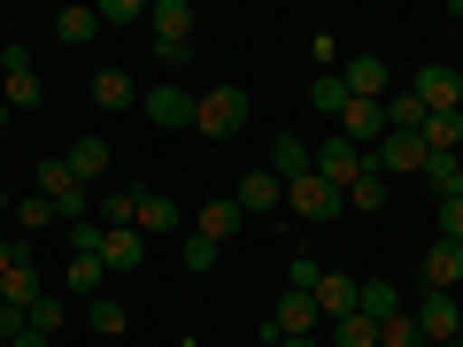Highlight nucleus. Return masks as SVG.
I'll return each instance as SVG.
<instances>
[{
  "instance_id": "nucleus-42",
  "label": "nucleus",
  "mask_w": 463,
  "mask_h": 347,
  "mask_svg": "<svg viewBox=\"0 0 463 347\" xmlns=\"http://www.w3.org/2000/svg\"><path fill=\"white\" fill-rule=\"evenodd\" d=\"M16 347H54V340H39V332H24V340H16Z\"/></svg>"
},
{
  "instance_id": "nucleus-36",
  "label": "nucleus",
  "mask_w": 463,
  "mask_h": 347,
  "mask_svg": "<svg viewBox=\"0 0 463 347\" xmlns=\"http://www.w3.org/2000/svg\"><path fill=\"white\" fill-rule=\"evenodd\" d=\"M100 23H147V0H100Z\"/></svg>"
},
{
  "instance_id": "nucleus-28",
  "label": "nucleus",
  "mask_w": 463,
  "mask_h": 347,
  "mask_svg": "<svg viewBox=\"0 0 463 347\" xmlns=\"http://www.w3.org/2000/svg\"><path fill=\"white\" fill-rule=\"evenodd\" d=\"M93 32H100V8H62V16H54V39H62V47H85Z\"/></svg>"
},
{
  "instance_id": "nucleus-25",
  "label": "nucleus",
  "mask_w": 463,
  "mask_h": 347,
  "mask_svg": "<svg viewBox=\"0 0 463 347\" xmlns=\"http://www.w3.org/2000/svg\"><path fill=\"white\" fill-rule=\"evenodd\" d=\"M100 263L109 270H139L147 263V239H139V231H100Z\"/></svg>"
},
{
  "instance_id": "nucleus-16",
  "label": "nucleus",
  "mask_w": 463,
  "mask_h": 347,
  "mask_svg": "<svg viewBox=\"0 0 463 347\" xmlns=\"http://www.w3.org/2000/svg\"><path fill=\"white\" fill-rule=\"evenodd\" d=\"M340 139L379 147V139H386V100H347V108H340Z\"/></svg>"
},
{
  "instance_id": "nucleus-24",
  "label": "nucleus",
  "mask_w": 463,
  "mask_h": 347,
  "mask_svg": "<svg viewBox=\"0 0 463 347\" xmlns=\"http://www.w3.org/2000/svg\"><path fill=\"white\" fill-rule=\"evenodd\" d=\"M62 324H70V294H39L32 309H24V332H39V340H54Z\"/></svg>"
},
{
  "instance_id": "nucleus-32",
  "label": "nucleus",
  "mask_w": 463,
  "mask_h": 347,
  "mask_svg": "<svg viewBox=\"0 0 463 347\" xmlns=\"http://www.w3.org/2000/svg\"><path fill=\"white\" fill-rule=\"evenodd\" d=\"M347 209H355V216H379V209H386V178H379V170L347 185Z\"/></svg>"
},
{
  "instance_id": "nucleus-29",
  "label": "nucleus",
  "mask_w": 463,
  "mask_h": 347,
  "mask_svg": "<svg viewBox=\"0 0 463 347\" xmlns=\"http://www.w3.org/2000/svg\"><path fill=\"white\" fill-rule=\"evenodd\" d=\"M417 139H425L432 155H463V116H425V132H417Z\"/></svg>"
},
{
  "instance_id": "nucleus-37",
  "label": "nucleus",
  "mask_w": 463,
  "mask_h": 347,
  "mask_svg": "<svg viewBox=\"0 0 463 347\" xmlns=\"http://www.w3.org/2000/svg\"><path fill=\"white\" fill-rule=\"evenodd\" d=\"M16 224H24V231H39V224H62V216H54V209H47V201H39V193H32V201H16Z\"/></svg>"
},
{
  "instance_id": "nucleus-34",
  "label": "nucleus",
  "mask_w": 463,
  "mask_h": 347,
  "mask_svg": "<svg viewBox=\"0 0 463 347\" xmlns=\"http://www.w3.org/2000/svg\"><path fill=\"white\" fill-rule=\"evenodd\" d=\"M85 324H93V332H109V340H116V332L132 324V316H124V301H109V294H100V301H85Z\"/></svg>"
},
{
  "instance_id": "nucleus-11",
  "label": "nucleus",
  "mask_w": 463,
  "mask_h": 347,
  "mask_svg": "<svg viewBox=\"0 0 463 347\" xmlns=\"http://www.w3.org/2000/svg\"><path fill=\"white\" fill-rule=\"evenodd\" d=\"M270 178H279V185H301V178H309V170H317V147H309V139H294V132H279V139H270Z\"/></svg>"
},
{
  "instance_id": "nucleus-45",
  "label": "nucleus",
  "mask_w": 463,
  "mask_h": 347,
  "mask_svg": "<svg viewBox=\"0 0 463 347\" xmlns=\"http://www.w3.org/2000/svg\"><path fill=\"white\" fill-rule=\"evenodd\" d=\"M0 124H8V100H0Z\"/></svg>"
},
{
  "instance_id": "nucleus-14",
  "label": "nucleus",
  "mask_w": 463,
  "mask_h": 347,
  "mask_svg": "<svg viewBox=\"0 0 463 347\" xmlns=\"http://www.w3.org/2000/svg\"><path fill=\"white\" fill-rule=\"evenodd\" d=\"M286 209H294V216H309V224H325V216H340L347 201H340V193H332V185H325V178L309 170L301 185H286Z\"/></svg>"
},
{
  "instance_id": "nucleus-33",
  "label": "nucleus",
  "mask_w": 463,
  "mask_h": 347,
  "mask_svg": "<svg viewBox=\"0 0 463 347\" xmlns=\"http://www.w3.org/2000/svg\"><path fill=\"white\" fill-rule=\"evenodd\" d=\"M309 100H317L325 116H340V108H347V85H340V70H317V78H309Z\"/></svg>"
},
{
  "instance_id": "nucleus-23",
  "label": "nucleus",
  "mask_w": 463,
  "mask_h": 347,
  "mask_svg": "<svg viewBox=\"0 0 463 347\" xmlns=\"http://www.w3.org/2000/svg\"><path fill=\"white\" fill-rule=\"evenodd\" d=\"M232 201H240V216H248V209H286V185L270 178V170H248V178H240V193H232Z\"/></svg>"
},
{
  "instance_id": "nucleus-41",
  "label": "nucleus",
  "mask_w": 463,
  "mask_h": 347,
  "mask_svg": "<svg viewBox=\"0 0 463 347\" xmlns=\"http://www.w3.org/2000/svg\"><path fill=\"white\" fill-rule=\"evenodd\" d=\"M8 270H16V239H0V278H8Z\"/></svg>"
},
{
  "instance_id": "nucleus-10",
  "label": "nucleus",
  "mask_w": 463,
  "mask_h": 347,
  "mask_svg": "<svg viewBox=\"0 0 463 347\" xmlns=\"http://www.w3.org/2000/svg\"><path fill=\"white\" fill-rule=\"evenodd\" d=\"M417 100H425V116H456V100H463V78L448 62H425L417 70V85H410Z\"/></svg>"
},
{
  "instance_id": "nucleus-31",
  "label": "nucleus",
  "mask_w": 463,
  "mask_h": 347,
  "mask_svg": "<svg viewBox=\"0 0 463 347\" xmlns=\"http://www.w3.org/2000/svg\"><path fill=\"white\" fill-rule=\"evenodd\" d=\"M425 185H432V193H463V155H432V163H425Z\"/></svg>"
},
{
  "instance_id": "nucleus-43",
  "label": "nucleus",
  "mask_w": 463,
  "mask_h": 347,
  "mask_svg": "<svg viewBox=\"0 0 463 347\" xmlns=\"http://www.w3.org/2000/svg\"><path fill=\"white\" fill-rule=\"evenodd\" d=\"M0 216H16V201H8V193H0Z\"/></svg>"
},
{
  "instance_id": "nucleus-18",
  "label": "nucleus",
  "mask_w": 463,
  "mask_h": 347,
  "mask_svg": "<svg viewBox=\"0 0 463 347\" xmlns=\"http://www.w3.org/2000/svg\"><path fill=\"white\" fill-rule=\"evenodd\" d=\"M340 85H347V100H386V93H394L379 54H355V62H340Z\"/></svg>"
},
{
  "instance_id": "nucleus-1",
  "label": "nucleus",
  "mask_w": 463,
  "mask_h": 347,
  "mask_svg": "<svg viewBox=\"0 0 463 347\" xmlns=\"http://www.w3.org/2000/svg\"><path fill=\"white\" fill-rule=\"evenodd\" d=\"M32 178H39V201H47V209L62 216V224H78V216H93V185H85L78 170L62 163V155H39V170H32Z\"/></svg>"
},
{
  "instance_id": "nucleus-46",
  "label": "nucleus",
  "mask_w": 463,
  "mask_h": 347,
  "mask_svg": "<svg viewBox=\"0 0 463 347\" xmlns=\"http://www.w3.org/2000/svg\"><path fill=\"white\" fill-rule=\"evenodd\" d=\"M448 347H463V340H448Z\"/></svg>"
},
{
  "instance_id": "nucleus-26",
  "label": "nucleus",
  "mask_w": 463,
  "mask_h": 347,
  "mask_svg": "<svg viewBox=\"0 0 463 347\" xmlns=\"http://www.w3.org/2000/svg\"><path fill=\"white\" fill-rule=\"evenodd\" d=\"M93 100H100L109 116H124V108H139V85L124 78V70H100V78H93Z\"/></svg>"
},
{
  "instance_id": "nucleus-5",
  "label": "nucleus",
  "mask_w": 463,
  "mask_h": 347,
  "mask_svg": "<svg viewBox=\"0 0 463 347\" xmlns=\"http://www.w3.org/2000/svg\"><path fill=\"white\" fill-rule=\"evenodd\" d=\"M147 23H155V54H163V62L178 70L185 54H194V8H185V0H155V8H147Z\"/></svg>"
},
{
  "instance_id": "nucleus-6",
  "label": "nucleus",
  "mask_w": 463,
  "mask_h": 347,
  "mask_svg": "<svg viewBox=\"0 0 463 347\" xmlns=\"http://www.w3.org/2000/svg\"><path fill=\"white\" fill-rule=\"evenodd\" d=\"M39 70H32V47H0V100H8V116H32L39 108Z\"/></svg>"
},
{
  "instance_id": "nucleus-47",
  "label": "nucleus",
  "mask_w": 463,
  "mask_h": 347,
  "mask_svg": "<svg viewBox=\"0 0 463 347\" xmlns=\"http://www.w3.org/2000/svg\"><path fill=\"white\" fill-rule=\"evenodd\" d=\"M456 116H463V100H456Z\"/></svg>"
},
{
  "instance_id": "nucleus-21",
  "label": "nucleus",
  "mask_w": 463,
  "mask_h": 347,
  "mask_svg": "<svg viewBox=\"0 0 463 347\" xmlns=\"http://www.w3.org/2000/svg\"><path fill=\"white\" fill-rule=\"evenodd\" d=\"M100 278H109L100 255H70L62 263V294H78V301H100Z\"/></svg>"
},
{
  "instance_id": "nucleus-38",
  "label": "nucleus",
  "mask_w": 463,
  "mask_h": 347,
  "mask_svg": "<svg viewBox=\"0 0 463 347\" xmlns=\"http://www.w3.org/2000/svg\"><path fill=\"white\" fill-rule=\"evenodd\" d=\"M185 270H216V255H224V248H209V239H194V231H185Z\"/></svg>"
},
{
  "instance_id": "nucleus-3",
  "label": "nucleus",
  "mask_w": 463,
  "mask_h": 347,
  "mask_svg": "<svg viewBox=\"0 0 463 347\" xmlns=\"http://www.w3.org/2000/svg\"><path fill=\"white\" fill-rule=\"evenodd\" d=\"M317 178H325L332 193L347 201V185H355V178H371V147H355V139H340V132H332V139H317Z\"/></svg>"
},
{
  "instance_id": "nucleus-15",
  "label": "nucleus",
  "mask_w": 463,
  "mask_h": 347,
  "mask_svg": "<svg viewBox=\"0 0 463 347\" xmlns=\"http://www.w3.org/2000/svg\"><path fill=\"white\" fill-rule=\"evenodd\" d=\"M178 224H185V209H170V193H139V209H132V231L147 239V248H155V239H170Z\"/></svg>"
},
{
  "instance_id": "nucleus-44",
  "label": "nucleus",
  "mask_w": 463,
  "mask_h": 347,
  "mask_svg": "<svg viewBox=\"0 0 463 347\" xmlns=\"http://www.w3.org/2000/svg\"><path fill=\"white\" fill-rule=\"evenodd\" d=\"M279 347H317V340H279Z\"/></svg>"
},
{
  "instance_id": "nucleus-9",
  "label": "nucleus",
  "mask_w": 463,
  "mask_h": 347,
  "mask_svg": "<svg viewBox=\"0 0 463 347\" xmlns=\"http://www.w3.org/2000/svg\"><path fill=\"white\" fill-rule=\"evenodd\" d=\"M417 340L425 347H448V340H463V309H456V294H417Z\"/></svg>"
},
{
  "instance_id": "nucleus-17",
  "label": "nucleus",
  "mask_w": 463,
  "mask_h": 347,
  "mask_svg": "<svg viewBox=\"0 0 463 347\" xmlns=\"http://www.w3.org/2000/svg\"><path fill=\"white\" fill-rule=\"evenodd\" d=\"M240 224H248V216H240V201H232V193H224V201H201V209H194V239H209V248H224Z\"/></svg>"
},
{
  "instance_id": "nucleus-13",
  "label": "nucleus",
  "mask_w": 463,
  "mask_h": 347,
  "mask_svg": "<svg viewBox=\"0 0 463 347\" xmlns=\"http://www.w3.org/2000/svg\"><path fill=\"white\" fill-rule=\"evenodd\" d=\"M309 301H317V316H325V324H340V316H355V301H364V286L347 278V270H325Z\"/></svg>"
},
{
  "instance_id": "nucleus-48",
  "label": "nucleus",
  "mask_w": 463,
  "mask_h": 347,
  "mask_svg": "<svg viewBox=\"0 0 463 347\" xmlns=\"http://www.w3.org/2000/svg\"><path fill=\"white\" fill-rule=\"evenodd\" d=\"M0 347H8V340H0Z\"/></svg>"
},
{
  "instance_id": "nucleus-40",
  "label": "nucleus",
  "mask_w": 463,
  "mask_h": 347,
  "mask_svg": "<svg viewBox=\"0 0 463 347\" xmlns=\"http://www.w3.org/2000/svg\"><path fill=\"white\" fill-rule=\"evenodd\" d=\"M309 54H317V70H332V62H340V39H332V32H317V39H309Z\"/></svg>"
},
{
  "instance_id": "nucleus-27",
  "label": "nucleus",
  "mask_w": 463,
  "mask_h": 347,
  "mask_svg": "<svg viewBox=\"0 0 463 347\" xmlns=\"http://www.w3.org/2000/svg\"><path fill=\"white\" fill-rule=\"evenodd\" d=\"M355 309H364L371 324H386V316H402V309H410V301H402V286H386V278H371V286H364V301H355Z\"/></svg>"
},
{
  "instance_id": "nucleus-35",
  "label": "nucleus",
  "mask_w": 463,
  "mask_h": 347,
  "mask_svg": "<svg viewBox=\"0 0 463 347\" xmlns=\"http://www.w3.org/2000/svg\"><path fill=\"white\" fill-rule=\"evenodd\" d=\"M379 347H425V340H417V316H410V309L386 316V324H379Z\"/></svg>"
},
{
  "instance_id": "nucleus-30",
  "label": "nucleus",
  "mask_w": 463,
  "mask_h": 347,
  "mask_svg": "<svg viewBox=\"0 0 463 347\" xmlns=\"http://www.w3.org/2000/svg\"><path fill=\"white\" fill-rule=\"evenodd\" d=\"M325 340H332V347H379V324L355 309V316H340V324H325Z\"/></svg>"
},
{
  "instance_id": "nucleus-19",
  "label": "nucleus",
  "mask_w": 463,
  "mask_h": 347,
  "mask_svg": "<svg viewBox=\"0 0 463 347\" xmlns=\"http://www.w3.org/2000/svg\"><path fill=\"white\" fill-rule=\"evenodd\" d=\"M0 294H8V309H32V301L47 294V286H39V263H32V248H24V239H16V270L0 278Z\"/></svg>"
},
{
  "instance_id": "nucleus-39",
  "label": "nucleus",
  "mask_w": 463,
  "mask_h": 347,
  "mask_svg": "<svg viewBox=\"0 0 463 347\" xmlns=\"http://www.w3.org/2000/svg\"><path fill=\"white\" fill-rule=\"evenodd\" d=\"M440 239H463V193L440 201Z\"/></svg>"
},
{
  "instance_id": "nucleus-12",
  "label": "nucleus",
  "mask_w": 463,
  "mask_h": 347,
  "mask_svg": "<svg viewBox=\"0 0 463 347\" xmlns=\"http://www.w3.org/2000/svg\"><path fill=\"white\" fill-rule=\"evenodd\" d=\"M417 270H425V294H456L463 286V239H432Z\"/></svg>"
},
{
  "instance_id": "nucleus-2",
  "label": "nucleus",
  "mask_w": 463,
  "mask_h": 347,
  "mask_svg": "<svg viewBox=\"0 0 463 347\" xmlns=\"http://www.w3.org/2000/svg\"><path fill=\"white\" fill-rule=\"evenodd\" d=\"M248 85H209V93H201V108H194V132L201 139H240L248 132Z\"/></svg>"
},
{
  "instance_id": "nucleus-22",
  "label": "nucleus",
  "mask_w": 463,
  "mask_h": 347,
  "mask_svg": "<svg viewBox=\"0 0 463 347\" xmlns=\"http://www.w3.org/2000/svg\"><path fill=\"white\" fill-rule=\"evenodd\" d=\"M62 163L78 170L85 185H100V178H109V139H70V147H62Z\"/></svg>"
},
{
  "instance_id": "nucleus-8",
  "label": "nucleus",
  "mask_w": 463,
  "mask_h": 347,
  "mask_svg": "<svg viewBox=\"0 0 463 347\" xmlns=\"http://www.w3.org/2000/svg\"><path fill=\"white\" fill-rule=\"evenodd\" d=\"M263 332H270V347H279V340H317V332H325V316H317V301H309V294H294V286H286Z\"/></svg>"
},
{
  "instance_id": "nucleus-4",
  "label": "nucleus",
  "mask_w": 463,
  "mask_h": 347,
  "mask_svg": "<svg viewBox=\"0 0 463 347\" xmlns=\"http://www.w3.org/2000/svg\"><path fill=\"white\" fill-rule=\"evenodd\" d=\"M194 108H201L194 85H147L139 93V116H147L155 132H194Z\"/></svg>"
},
{
  "instance_id": "nucleus-7",
  "label": "nucleus",
  "mask_w": 463,
  "mask_h": 347,
  "mask_svg": "<svg viewBox=\"0 0 463 347\" xmlns=\"http://www.w3.org/2000/svg\"><path fill=\"white\" fill-rule=\"evenodd\" d=\"M425 163H432V147L417 132H386L379 147H371V170H379V178H425Z\"/></svg>"
},
{
  "instance_id": "nucleus-20",
  "label": "nucleus",
  "mask_w": 463,
  "mask_h": 347,
  "mask_svg": "<svg viewBox=\"0 0 463 347\" xmlns=\"http://www.w3.org/2000/svg\"><path fill=\"white\" fill-rule=\"evenodd\" d=\"M132 209H139V185H109V193L93 201V224L100 231H132Z\"/></svg>"
}]
</instances>
